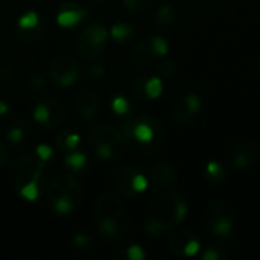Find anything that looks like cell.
<instances>
[{
    "label": "cell",
    "instance_id": "cell-19",
    "mask_svg": "<svg viewBox=\"0 0 260 260\" xmlns=\"http://www.w3.org/2000/svg\"><path fill=\"white\" fill-rule=\"evenodd\" d=\"M155 58H157V53H155L154 49H152L151 37L137 41L136 46L133 47L131 59H133V62L137 64L139 67H148V66H151V64L154 62Z\"/></svg>",
    "mask_w": 260,
    "mask_h": 260
},
{
    "label": "cell",
    "instance_id": "cell-25",
    "mask_svg": "<svg viewBox=\"0 0 260 260\" xmlns=\"http://www.w3.org/2000/svg\"><path fill=\"white\" fill-rule=\"evenodd\" d=\"M125 8L133 14H145L151 9L152 0H122Z\"/></svg>",
    "mask_w": 260,
    "mask_h": 260
},
{
    "label": "cell",
    "instance_id": "cell-33",
    "mask_svg": "<svg viewBox=\"0 0 260 260\" xmlns=\"http://www.w3.org/2000/svg\"><path fill=\"white\" fill-rule=\"evenodd\" d=\"M88 76L93 78V79H102L104 75H105V70H104V66L98 64V66H91L88 70H87Z\"/></svg>",
    "mask_w": 260,
    "mask_h": 260
},
{
    "label": "cell",
    "instance_id": "cell-29",
    "mask_svg": "<svg viewBox=\"0 0 260 260\" xmlns=\"http://www.w3.org/2000/svg\"><path fill=\"white\" fill-rule=\"evenodd\" d=\"M151 43H152V49L157 53V56H165L168 53L169 47H168V43L163 37L154 35V37H151Z\"/></svg>",
    "mask_w": 260,
    "mask_h": 260
},
{
    "label": "cell",
    "instance_id": "cell-4",
    "mask_svg": "<svg viewBox=\"0 0 260 260\" xmlns=\"http://www.w3.org/2000/svg\"><path fill=\"white\" fill-rule=\"evenodd\" d=\"M49 204L59 215H69L78 209L84 198V189L81 183L69 174L56 175L46 189Z\"/></svg>",
    "mask_w": 260,
    "mask_h": 260
},
{
    "label": "cell",
    "instance_id": "cell-13",
    "mask_svg": "<svg viewBox=\"0 0 260 260\" xmlns=\"http://www.w3.org/2000/svg\"><path fill=\"white\" fill-rule=\"evenodd\" d=\"M201 110V99L195 93H187L175 101L172 107V116L178 123H189Z\"/></svg>",
    "mask_w": 260,
    "mask_h": 260
},
{
    "label": "cell",
    "instance_id": "cell-5",
    "mask_svg": "<svg viewBox=\"0 0 260 260\" xmlns=\"http://www.w3.org/2000/svg\"><path fill=\"white\" fill-rule=\"evenodd\" d=\"M47 177L44 174V165L35 154L26 155L18 163V175L15 178V189L18 195L27 201H35L47 189Z\"/></svg>",
    "mask_w": 260,
    "mask_h": 260
},
{
    "label": "cell",
    "instance_id": "cell-1",
    "mask_svg": "<svg viewBox=\"0 0 260 260\" xmlns=\"http://www.w3.org/2000/svg\"><path fill=\"white\" fill-rule=\"evenodd\" d=\"M186 216V200L178 192H165L151 201L146 210L145 229L149 235L160 236L184 221Z\"/></svg>",
    "mask_w": 260,
    "mask_h": 260
},
{
    "label": "cell",
    "instance_id": "cell-15",
    "mask_svg": "<svg viewBox=\"0 0 260 260\" xmlns=\"http://www.w3.org/2000/svg\"><path fill=\"white\" fill-rule=\"evenodd\" d=\"M76 110L84 120H93L101 110V98L93 88L81 90L76 96Z\"/></svg>",
    "mask_w": 260,
    "mask_h": 260
},
{
    "label": "cell",
    "instance_id": "cell-9",
    "mask_svg": "<svg viewBox=\"0 0 260 260\" xmlns=\"http://www.w3.org/2000/svg\"><path fill=\"white\" fill-rule=\"evenodd\" d=\"M116 190L125 198H134L148 187V177L133 166H122L113 175Z\"/></svg>",
    "mask_w": 260,
    "mask_h": 260
},
{
    "label": "cell",
    "instance_id": "cell-24",
    "mask_svg": "<svg viewBox=\"0 0 260 260\" xmlns=\"http://www.w3.org/2000/svg\"><path fill=\"white\" fill-rule=\"evenodd\" d=\"M206 180L210 183H219L225 178V169L218 161H210L206 168Z\"/></svg>",
    "mask_w": 260,
    "mask_h": 260
},
{
    "label": "cell",
    "instance_id": "cell-8",
    "mask_svg": "<svg viewBox=\"0 0 260 260\" xmlns=\"http://www.w3.org/2000/svg\"><path fill=\"white\" fill-rule=\"evenodd\" d=\"M204 227L218 238H229L233 230L235 209L229 201L213 203L203 215Z\"/></svg>",
    "mask_w": 260,
    "mask_h": 260
},
{
    "label": "cell",
    "instance_id": "cell-35",
    "mask_svg": "<svg viewBox=\"0 0 260 260\" xmlns=\"http://www.w3.org/2000/svg\"><path fill=\"white\" fill-rule=\"evenodd\" d=\"M73 244L78 248H85L90 244V238H88V235H76L75 239H73Z\"/></svg>",
    "mask_w": 260,
    "mask_h": 260
},
{
    "label": "cell",
    "instance_id": "cell-28",
    "mask_svg": "<svg viewBox=\"0 0 260 260\" xmlns=\"http://www.w3.org/2000/svg\"><path fill=\"white\" fill-rule=\"evenodd\" d=\"M227 256V253H225V250L222 248V247H219V245H210L206 251H204V254H203V259L204 260H221L224 259Z\"/></svg>",
    "mask_w": 260,
    "mask_h": 260
},
{
    "label": "cell",
    "instance_id": "cell-34",
    "mask_svg": "<svg viewBox=\"0 0 260 260\" xmlns=\"http://www.w3.org/2000/svg\"><path fill=\"white\" fill-rule=\"evenodd\" d=\"M128 256H129V259L133 260H142L145 257V253H143L142 247L133 245V247H129V250H128Z\"/></svg>",
    "mask_w": 260,
    "mask_h": 260
},
{
    "label": "cell",
    "instance_id": "cell-18",
    "mask_svg": "<svg viewBox=\"0 0 260 260\" xmlns=\"http://www.w3.org/2000/svg\"><path fill=\"white\" fill-rule=\"evenodd\" d=\"M177 180V174L174 168L168 163H157L149 169L148 183H151L155 189H168Z\"/></svg>",
    "mask_w": 260,
    "mask_h": 260
},
{
    "label": "cell",
    "instance_id": "cell-37",
    "mask_svg": "<svg viewBox=\"0 0 260 260\" xmlns=\"http://www.w3.org/2000/svg\"><path fill=\"white\" fill-rule=\"evenodd\" d=\"M6 157H8L6 148H5V145L0 142V166H3V165H5V161H6Z\"/></svg>",
    "mask_w": 260,
    "mask_h": 260
},
{
    "label": "cell",
    "instance_id": "cell-3",
    "mask_svg": "<svg viewBox=\"0 0 260 260\" xmlns=\"http://www.w3.org/2000/svg\"><path fill=\"white\" fill-rule=\"evenodd\" d=\"M119 129L126 145H134L143 152L155 151L163 139V129L160 122L149 116L129 117L120 123Z\"/></svg>",
    "mask_w": 260,
    "mask_h": 260
},
{
    "label": "cell",
    "instance_id": "cell-7",
    "mask_svg": "<svg viewBox=\"0 0 260 260\" xmlns=\"http://www.w3.org/2000/svg\"><path fill=\"white\" fill-rule=\"evenodd\" d=\"M110 32L102 24H90L81 30L76 38V52L84 59H96L108 44Z\"/></svg>",
    "mask_w": 260,
    "mask_h": 260
},
{
    "label": "cell",
    "instance_id": "cell-39",
    "mask_svg": "<svg viewBox=\"0 0 260 260\" xmlns=\"http://www.w3.org/2000/svg\"><path fill=\"white\" fill-rule=\"evenodd\" d=\"M94 2H104V0H94Z\"/></svg>",
    "mask_w": 260,
    "mask_h": 260
},
{
    "label": "cell",
    "instance_id": "cell-23",
    "mask_svg": "<svg viewBox=\"0 0 260 260\" xmlns=\"http://www.w3.org/2000/svg\"><path fill=\"white\" fill-rule=\"evenodd\" d=\"M66 166L72 169L73 172L81 171L87 166V155L84 152H79L78 149L73 152H69V155L66 157Z\"/></svg>",
    "mask_w": 260,
    "mask_h": 260
},
{
    "label": "cell",
    "instance_id": "cell-12",
    "mask_svg": "<svg viewBox=\"0 0 260 260\" xmlns=\"http://www.w3.org/2000/svg\"><path fill=\"white\" fill-rule=\"evenodd\" d=\"M44 32V26L41 23L40 15L35 11H27L17 21L15 35L21 41H37Z\"/></svg>",
    "mask_w": 260,
    "mask_h": 260
},
{
    "label": "cell",
    "instance_id": "cell-21",
    "mask_svg": "<svg viewBox=\"0 0 260 260\" xmlns=\"http://www.w3.org/2000/svg\"><path fill=\"white\" fill-rule=\"evenodd\" d=\"M110 35L117 43H126L134 37V27L128 23H116L111 27Z\"/></svg>",
    "mask_w": 260,
    "mask_h": 260
},
{
    "label": "cell",
    "instance_id": "cell-27",
    "mask_svg": "<svg viewBox=\"0 0 260 260\" xmlns=\"http://www.w3.org/2000/svg\"><path fill=\"white\" fill-rule=\"evenodd\" d=\"M35 155H37V158L46 166L50 160H52V157H53V151H52V148L49 146V145H38L37 148H35V152H34Z\"/></svg>",
    "mask_w": 260,
    "mask_h": 260
},
{
    "label": "cell",
    "instance_id": "cell-16",
    "mask_svg": "<svg viewBox=\"0 0 260 260\" xmlns=\"http://www.w3.org/2000/svg\"><path fill=\"white\" fill-rule=\"evenodd\" d=\"M88 11L81 6L79 3H73V2H67L62 3L56 12V23L61 27H73L78 23H81L85 17H87Z\"/></svg>",
    "mask_w": 260,
    "mask_h": 260
},
{
    "label": "cell",
    "instance_id": "cell-30",
    "mask_svg": "<svg viewBox=\"0 0 260 260\" xmlns=\"http://www.w3.org/2000/svg\"><path fill=\"white\" fill-rule=\"evenodd\" d=\"M111 108H113V111H114L116 114L123 116V114H126V113L129 111V104H128V101H126L125 98L116 96V98L113 99V102H111Z\"/></svg>",
    "mask_w": 260,
    "mask_h": 260
},
{
    "label": "cell",
    "instance_id": "cell-20",
    "mask_svg": "<svg viewBox=\"0 0 260 260\" xmlns=\"http://www.w3.org/2000/svg\"><path fill=\"white\" fill-rule=\"evenodd\" d=\"M79 142H81V137H79V134L76 131H73V129H64L58 136V139H56V146H58L59 151L69 154V152H73V151L78 149Z\"/></svg>",
    "mask_w": 260,
    "mask_h": 260
},
{
    "label": "cell",
    "instance_id": "cell-10",
    "mask_svg": "<svg viewBox=\"0 0 260 260\" xmlns=\"http://www.w3.org/2000/svg\"><path fill=\"white\" fill-rule=\"evenodd\" d=\"M50 79L59 87H70L79 78V66L72 55L61 53L49 66Z\"/></svg>",
    "mask_w": 260,
    "mask_h": 260
},
{
    "label": "cell",
    "instance_id": "cell-6",
    "mask_svg": "<svg viewBox=\"0 0 260 260\" xmlns=\"http://www.w3.org/2000/svg\"><path fill=\"white\" fill-rule=\"evenodd\" d=\"M87 143L90 149L102 160L117 161L125 154V139L119 128L110 125H99L88 131Z\"/></svg>",
    "mask_w": 260,
    "mask_h": 260
},
{
    "label": "cell",
    "instance_id": "cell-14",
    "mask_svg": "<svg viewBox=\"0 0 260 260\" xmlns=\"http://www.w3.org/2000/svg\"><path fill=\"white\" fill-rule=\"evenodd\" d=\"M169 248L178 256H193L200 251V242L197 236L189 230H181L169 238Z\"/></svg>",
    "mask_w": 260,
    "mask_h": 260
},
{
    "label": "cell",
    "instance_id": "cell-11",
    "mask_svg": "<svg viewBox=\"0 0 260 260\" xmlns=\"http://www.w3.org/2000/svg\"><path fill=\"white\" fill-rule=\"evenodd\" d=\"M66 117L64 105L55 98L41 99L34 108V120L43 128H58L62 125Z\"/></svg>",
    "mask_w": 260,
    "mask_h": 260
},
{
    "label": "cell",
    "instance_id": "cell-26",
    "mask_svg": "<svg viewBox=\"0 0 260 260\" xmlns=\"http://www.w3.org/2000/svg\"><path fill=\"white\" fill-rule=\"evenodd\" d=\"M163 84L160 78H149L145 81V94L149 99H157L161 94Z\"/></svg>",
    "mask_w": 260,
    "mask_h": 260
},
{
    "label": "cell",
    "instance_id": "cell-38",
    "mask_svg": "<svg viewBox=\"0 0 260 260\" xmlns=\"http://www.w3.org/2000/svg\"><path fill=\"white\" fill-rule=\"evenodd\" d=\"M8 110H9L8 104H6L5 101H0V116L6 114V113H8Z\"/></svg>",
    "mask_w": 260,
    "mask_h": 260
},
{
    "label": "cell",
    "instance_id": "cell-32",
    "mask_svg": "<svg viewBox=\"0 0 260 260\" xmlns=\"http://www.w3.org/2000/svg\"><path fill=\"white\" fill-rule=\"evenodd\" d=\"M158 73L163 76V78H172L175 73H177V66L171 61L168 62H163L160 67H158Z\"/></svg>",
    "mask_w": 260,
    "mask_h": 260
},
{
    "label": "cell",
    "instance_id": "cell-36",
    "mask_svg": "<svg viewBox=\"0 0 260 260\" xmlns=\"http://www.w3.org/2000/svg\"><path fill=\"white\" fill-rule=\"evenodd\" d=\"M44 87V81H43V78L40 76V75H34L32 76V79H30V88L32 90H41Z\"/></svg>",
    "mask_w": 260,
    "mask_h": 260
},
{
    "label": "cell",
    "instance_id": "cell-17",
    "mask_svg": "<svg viewBox=\"0 0 260 260\" xmlns=\"http://www.w3.org/2000/svg\"><path fill=\"white\" fill-rule=\"evenodd\" d=\"M257 145L254 140H250V139H245V140H241L233 152V157H232V161L235 165L236 169H247L250 168L256 157H257Z\"/></svg>",
    "mask_w": 260,
    "mask_h": 260
},
{
    "label": "cell",
    "instance_id": "cell-22",
    "mask_svg": "<svg viewBox=\"0 0 260 260\" xmlns=\"http://www.w3.org/2000/svg\"><path fill=\"white\" fill-rule=\"evenodd\" d=\"M175 18H177V14H175V9L171 5L160 6V9L155 14V23L160 24V26H171V24L175 23Z\"/></svg>",
    "mask_w": 260,
    "mask_h": 260
},
{
    "label": "cell",
    "instance_id": "cell-31",
    "mask_svg": "<svg viewBox=\"0 0 260 260\" xmlns=\"http://www.w3.org/2000/svg\"><path fill=\"white\" fill-rule=\"evenodd\" d=\"M24 137V129L21 125H15V126H11V129L8 131V140L12 142V143H20Z\"/></svg>",
    "mask_w": 260,
    "mask_h": 260
},
{
    "label": "cell",
    "instance_id": "cell-2",
    "mask_svg": "<svg viewBox=\"0 0 260 260\" xmlns=\"http://www.w3.org/2000/svg\"><path fill=\"white\" fill-rule=\"evenodd\" d=\"M98 227L105 238H122L129 225V218L125 204L120 198L111 193H102L94 204Z\"/></svg>",
    "mask_w": 260,
    "mask_h": 260
}]
</instances>
